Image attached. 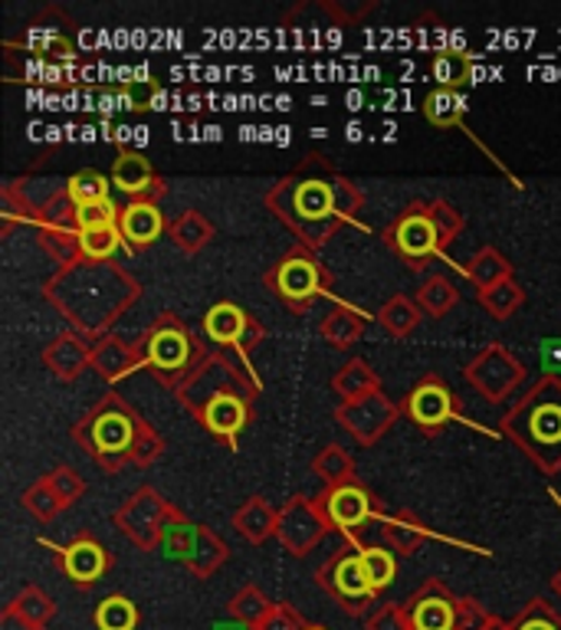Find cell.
Masks as SVG:
<instances>
[{
    "label": "cell",
    "mask_w": 561,
    "mask_h": 630,
    "mask_svg": "<svg viewBox=\"0 0 561 630\" xmlns=\"http://www.w3.org/2000/svg\"><path fill=\"white\" fill-rule=\"evenodd\" d=\"M43 299L70 322V329L102 338L141 299V283L119 263H92L76 257L43 283Z\"/></svg>",
    "instance_id": "obj_1"
},
{
    "label": "cell",
    "mask_w": 561,
    "mask_h": 630,
    "mask_svg": "<svg viewBox=\"0 0 561 630\" xmlns=\"http://www.w3.org/2000/svg\"><path fill=\"white\" fill-rule=\"evenodd\" d=\"M263 203L270 214L296 237V247L319 254L348 227L338 207V171L325 155H306L296 171L283 174Z\"/></svg>",
    "instance_id": "obj_2"
},
{
    "label": "cell",
    "mask_w": 561,
    "mask_h": 630,
    "mask_svg": "<svg viewBox=\"0 0 561 630\" xmlns=\"http://www.w3.org/2000/svg\"><path fill=\"white\" fill-rule=\"evenodd\" d=\"M499 431L545 473H561V378L541 374L502 413Z\"/></svg>",
    "instance_id": "obj_3"
},
{
    "label": "cell",
    "mask_w": 561,
    "mask_h": 630,
    "mask_svg": "<svg viewBox=\"0 0 561 630\" xmlns=\"http://www.w3.org/2000/svg\"><path fill=\"white\" fill-rule=\"evenodd\" d=\"M145 428V417L122 397L102 394L70 431L76 447L89 454L105 473H119L132 464L135 441Z\"/></svg>",
    "instance_id": "obj_4"
},
{
    "label": "cell",
    "mask_w": 561,
    "mask_h": 630,
    "mask_svg": "<svg viewBox=\"0 0 561 630\" xmlns=\"http://www.w3.org/2000/svg\"><path fill=\"white\" fill-rule=\"evenodd\" d=\"M141 368L167 391H174L195 365L204 358L211 345L198 338V332L187 325L177 312H161L138 338H135Z\"/></svg>",
    "instance_id": "obj_5"
},
{
    "label": "cell",
    "mask_w": 561,
    "mask_h": 630,
    "mask_svg": "<svg viewBox=\"0 0 561 630\" xmlns=\"http://www.w3.org/2000/svg\"><path fill=\"white\" fill-rule=\"evenodd\" d=\"M260 391H263L260 378L250 371V365L244 358H237L234 351H224V348H208L204 358L195 365V371L187 374L171 394L187 413L198 417L208 404H214L224 394L260 397Z\"/></svg>",
    "instance_id": "obj_6"
},
{
    "label": "cell",
    "mask_w": 561,
    "mask_h": 630,
    "mask_svg": "<svg viewBox=\"0 0 561 630\" xmlns=\"http://www.w3.org/2000/svg\"><path fill=\"white\" fill-rule=\"evenodd\" d=\"M263 286L296 316H306L322 296L332 293V273L328 267L302 247H292L279 263H273L263 273Z\"/></svg>",
    "instance_id": "obj_7"
},
{
    "label": "cell",
    "mask_w": 561,
    "mask_h": 630,
    "mask_svg": "<svg viewBox=\"0 0 561 630\" xmlns=\"http://www.w3.org/2000/svg\"><path fill=\"white\" fill-rule=\"evenodd\" d=\"M167 512H171V503H167L154 486H138V490L112 512V526H115L138 552H161Z\"/></svg>",
    "instance_id": "obj_8"
},
{
    "label": "cell",
    "mask_w": 561,
    "mask_h": 630,
    "mask_svg": "<svg viewBox=\"0 0 561 630\" xmlns=\"http://www.w3.org/2000/svg\"><path fill=\"white\" fill-rule=\"evenodd\" d=\"M315 503H319L322 516L328 519L332 532L345 535L351 545H361L358 532L382 516V499L374 496L361 480H351V483H341V486H325L315 496Z\"/></svg>",
    "instance_id": "obj_9"
},
{
    "label": "cell",
    "mask_w": 561,
    "mask_h": 630,
    "mask_svg": "<svg viewBox=\"0 0 561 630\" xmlns=\"http://www.w3.org/2000/svg\"><path fill=\"white\" fill-rule=\"evenodd\" d=\"M385 247L398 254L414 273L431 267V260L440 254L437 231L431 221V200H414L401 210L398 221L385 231Z\"/></svg>",
    "instance_id": "obj_10"
},
{
    "label": "cell",
    "mask_w": 561,
    "mask_h": 630,
    "mask_svg": "<svg viewBox=\"0 0 561 630\" xmlns=\"http://www.w3.org/2000/svg\"><path fill=\"white\" fill-rule=\"evenodd\" d=\"M401 413L411 420V424L427 434L437 437L440 431H447L453 420L460 417V397L453 394V387L437 374L427 371L401 400Z\"/></svg>",
    "instance_id": "obj_11"
},
{
    "label": "cell",
    "mask_w": 561,
    "mask_h": 630,
    "mask_svg": "<svg viewBox=\"0 0 561 630\" xmlns=\"http://www.w3.org/2000/svg\"><path fill=\"white\" fill-rule=\"evenodd\" d=\"M204 335L214 348H224V351H234L237 358L250 361L253 351L266 342V329L257 316H250L244 306L224 299V302H214L208 312H204Z\"/></svg>",
    "instance_id": "obj_12"
},
{
    "label": "cell",
    "mask_w": 561,
    "mask_h": 630,
    "mask_svg": "<svg viewBox=\"0 0 561 630\" xmlns=\"http://www.w3.org/2000/svg\"><path fill=\"white\" fill-rule=\"evenodd\" d=\"M463 381L486 400V404H502L522 381H525V365L499 342H489L466 368Z\"/></svg>",
    "instance_id": "obj_13"
},
{
    "label": "cell",
    "mask_w": 561,
    "mask_h": 630,
    "mask_svg": "<svg viewBox=\"0 0 561 630\" xmlns=\"http://www.w3.org/2000/svg\"><path fill=\"white\" fill-rule=\"evenodd\" d=\"M398 417H401V404H395L385 391H374V394H364L358 400H345L335 407V420L361 447L378 444L395 428Z\"/></svg>",
    "instance_id": "obj_14"
},
{
    "label": "cell",
    "mask_w": 561,
    "mask_h": 630,
    "mask_svg": "<svg viewBox=\"0 0 561 630\" xmlns=\"http://www.w3.org/2000/svg\"><path fill=\"white\" fill-rule=\"evenodd\" d=\"M361 545H341L338 552H332L328 555V561L319 568V584L335 597V601H341V607L345 610H351V614H358L371 597H374V588H371V581H367V575H364V565H361V552H358Z\"/></svg>",
    "instance_id": "obj_15"
},
{
    "label": "cell",
    "mask_w": 561,
    "mask_h": 630,
    "mask_svg": "<svg viewBox=\"0 0 561 630\" xmlns=\"http://www.w3.org/2000/svg\"><path fill=\"white\" fill-rule=\"evenodd\" d=\"M332 532L328 519L322 516L319 503L309 496H289L279 506V526H276V539L279 545L292 555V558H306L325 535Z\"/></svg>",
    "instance_id": "obj_16"
},
{
    "label": "cell",
    "mask_w": 561,
    "mask_h": 630,
    "mask_svg": "<svg viewBox=\"0 0 561 630\" xmlns=\"http://www.w3.org/2000/svg\"><path fill=\"white\" fill-rule=\"evenodd\" d=\"M253 404H257L253 394H224L214 404H208L195 420L211 437H217L227 450L237 454L240 434L250 428V420H253Z\"/></svg>",
    "instance_id": "obj_17"
},
{
    "label": "cell",
    "mask_w": 561,
    "mask_h": 630,
    "mask_svg": "<svg viewBox=\"0 0 561 630\" xmlns=\"http://www.w3.org/2000/svg\"><path fill=\"white\" fill-rule=\"evenodd\" d=\"M404 610H408L411 630H457L460 597L444 581L431 578L408 597Z\"/></svg>",
    "instance_id": "obj_18"
},
{
    "label": "cell",
    "mask_w": 561,
    "mask_h": 630,
    "mask_svg": "<svg viewBox=\"0 0 561 630\" xmlns=\"http://www.w3.org/2000/svg\"><path fill=\"white\" fill-rule=\"evenodd\" d=\"M57 552H60L63 575H66L76 588H83V591H89V588H92L99 578H105V571L112 568L109 548H105L92 532L76 535L70 545H63V548H57Z\"/></svg>",
    "instance_id": "obj_19"
},
{
    "label": "cell",
    "mask_w": 561,
    "mask_h": 630,
    "mask_svg": "<svg viewBox=\"0 0 561 630\" xmlns=\"http://www.w3.org/2000/svg\"><path fill=\"white\" fill-rule=\"evenodd\" d=\"M112 187H119L122 194H128L132 200H161L167 194V184L164 177L151 168V161L141 155V151H128L122 148L119 158L112 161Z\"/></svg>",
    "instance_id": "obj_20"
},
{
    "label": "cell",
    "mask_w": 561,
    "mask_h": 630,
    "mask_svg": "<svg viewBox=\"0 0 561 630\" xmlns=\"http://www.w3.org/2000/svg\"><path fill=\"white\" fill-rule=\"evenodd\" d=\"M167 218L161 203L154 200H128L122 207V218H119V231H122V240H125V250L128 254H138V250H148L151 244H158V237L167 234Z\"/></svg>",
    "instance_id": "obj_21"
},
{
    "label": "cell",
    "mask_w": 561,
    "mask_h": 630,
    "mask_svg": "<svg viewBox=\"0 0 561 630\" xmlns=\"http://www.w3.org/2000/svg\"><path fill=\"white\" fill-rule=\"evenodd\" d=\"M92 348H96V338H89L76 329H66V332L53 335V342H47L43 365L53 378L76 381L86 368H92Z\"/></svg>",
    "instance_id": "obj_22"
},
{
    "label": "cell",
    "mask_w": 561,
    "mask_h": 630,
    "mask_svg": "<svg viewBox=\"0 0 561 630\" xmlns=\"http://www.w3.org/2000/svg\"><path fill=\"white\" fill-rule=\"evenodd\" d=\"M92 371H96L105 384H115V381L128 378L132 371H141V358H138L135 342H128V338H122V335H115V332L96 338Z\"/></svg>",
    "instance_id": "obj_23"
},
{
    "label": "cell",
    "mask_w": 561,
    "mask_h": 630,
    "mask_svg": "<svg viewBox=\"0 0 561 630\" xmlns=\"http://www.w3.org/2000/svg\"><path fill=\"white\" fill-rule=\"evenodd\" d=\"M434 532L414 509H398L382 522V545L391 548L395 555H414Z\"/></svg>",
    "instance_id": "obj_24"
},
{
    "label": "cell",
    "mask_w": 561,
    "mask_h": 630,
    "mask_svg": "<svg viewBox=\"0 0 561 630\" xmlns=\"http://www.w3.org/2000/svg\"><path fill=\"white\" fill-rule=\"evenodd\" d=\"M198 535H201V522L187 519L174 503L167 512V526H164V539H161V555L180 565H191L195 552H198Z\"/></svg>",
    "instance_id": "obj_25"
},
{
    "label": "cell",
    "mask_w": 561,
    "mask_h": 630,
    "mask_svg": "<svg viewBox=\"0 0 561 630\" xmlns=\"http://www.w3.org/2000/svg\"><path fill=\"white\" fill-rule=\"evenodd\" d=\"M279 526V509H273L263 496H250L237 512H234V529L250 542V545H263L266 539L276 535Z\"/></svg>",
    "instance_id": "obj_26"
},
{
    "label": "cell",
    "mask_w": 561,
    "mask_h": 630,
    "mask_svg": "<svg viewBox=\"0 0 561 630\" xmlns=\"http://www.w3.org/2000/svg\"><path fill=\"white\" fill-rule=\"evenodd\" d=\"M167 237L171 244L187 254V257H195L201 254L214 237H217V227L201 214V210H184V214H177L171 224H167Z\"/></svg>",
    "instance_id": "obj_27"
},
{
    "label": "cell",
    "mask_w": 561,
    "mask_h": 630,
    "mask_svg": "<svg viewBox=\"0 0 561 630\" xmlns=\"http://www.w3.org/2000/svg\"><path fill=\"white\" fill-rule=\"evenodd\" d=\"M332 391L345 400H358L364 394L382 391V378L374 371L364 358H348L335 374H332Z\"/></svg>",
    "instance_id": "obj_28"
},
{
    "label": "cell",
    "mask_w": 561,
    "mask_h": 630,
    "mask_svg": "<svg viewBox=\"0 0 561 630\" xmlns=\"http://www.w3.org/2000/svg\"><path fill=\"white\" fill-rule=\"evenodd\" d=\"M319 335H322V342H325L328 348L348 351V348H351L354 342H361V335H364V316L354 312L351 306H335V309L322 319Z\"/></svg>",
    "instance_id": "obj_29"
},
{
    "label": "cell",
    "mask_w": 561,
    "mask_h": 630,
    "mask_svg": "<svg viewBox=\"0 0 561 630\" xmlns=\"http://www.w3.org/2000/svg\"><path fill=\"white\" fill-rule=\"evenodd\" d=\"M466 280L476 286V293H486V289L512 280V263H509V257H506L502 250H496V247H479V250L473 254L470 267H466Z\"/></svg>",
    "instance_id": "obj_30"
},
{
    "label": "cell",
    "mask_w": 561,
    "mask_h": 630,
    "mask_svg": "<svg viewBox=\"0 0 561 630\" xmlns=\"http://www.w3.org/2000/svg\"><path fill=\"white\" fill-rule=\"evenodd\" d=\"M414 302L421 306V312L427 319H444L457 309L460 302V289L453 286V280L447 273H434L421 283V289L414 293Z\"/></svg>",
    "instance_id": "obj_31"
},
{
    "label": "cell",
    "mask_w": 561,
    "mask_h": 630,
    "mask_svg": "<svg viewBox=\"0 0 561 630\" xmlns=\"http://www.w3.org/2000/svg\"><path fill=\"white\" fill-rule=\"evenodd\" d=\"M424 119L431 122V125H437V128H460V132H466V125H463V112H466V99H463V92H450V89H434V92H427V99H424ZM470 135V132H466ZM473 138V135H470Z\"/></svg>",
    "instance_id": "obj_32"
},
{
    "label": "cell",
    "mask_w": 561,
    "mask_h": 630,
    "mask_svg": "<svg viewBox=\"0 0 561 630\" xmlns=\"http://www.w3.org/2000/svg\"><path fill=\"white\" fill-rule=\"evenodd\" d=\"M421 306L411 296H391L382 309H378V322L391 338H408L414 335V329L421 325Z\"/></svg>",
    "instance_id": "obj_33"
},
{
    "label": "cell",
    "mask_w": 561,
    "mask_h": 630,
    "mask_svg": "<svg viewBox=\"0 0 561 630\" xmlns=\"http://www.w3.org/2000/svg\"><path fill=\"white\" fill-rule=\"evenodd\" d=\"M312 473H315L325 486H341V483L358 480L354 460H351V454H348L341 444H325V447L315 454V460H312Z\"/></svg>",
    "instance_id": "obj_34"
},
{
    "label": "cell",
    "mask_w": 561,
    "mask_h": 630,
    "mask_svg": "<svg viewBox=\"0 0 561 630\" xmlns=\"http://www.w3.org/2000/svg\"><path fill=\"white\" fill-rule=\"evenodd\" d=\"M230 548L227 542L211 529V526H201V535H198V552L191 558V565H187V571H191L195 578H211L224 561H227Z\"/></svg>",
    "instance_id": "obj_35"
},
{
    "label": "cell",
    "mask_w": 561,
    "mask_h": 630,
    "mask_svg": "<svg viewBox=\"0 0 561 630\" xmlns=\"http://www.w3.org/2000/svg\"><path fill=\"white\" fill-rule=\"evenodd\" d=\"M431 70H434V79L440 83V89H450V92H463L473 79V60L463 50H444Z\"/></svg>",
    "instance_id": "obj_36"
},
{
    "label": "cell",
    "mask_w": 561,
    "mask_h": 630,
    "mask_svg": "<svg viewBox=\"0 0 561 630\" xmlns=\"http://www.w3.org/2000/svg\"><path fill=\"white\" fill-rule=\"evenodd\" d=\"M361 565H364V575L374 588V594L385 591L395 578H398V555L385 545H361Z\"/></svg>",
    "instance_id": "obj_37"
},
{
    "label": "cell",
    "mask_w": 561,
    "mask_h": 630,
    "mask_svg": "<svg viewBox=\"0 0 561 630\" xmlns=\"http://www.w3.org/2000/svg\"><path fill=\"white\" fill-rule=\"evenodd\" d=\"M479 306H483L496 322H509V319L525 306V289H522V286L515 283V276H512V280H506V283L479 293Z\"/></svg>",
    "instance_id": "obj_38"
},
{
    "label": "cell",
    "mask_w": 561,
    "mask_h": 630,
    "mask_svg": "<svg viewBox=\"0 0 561 630\" xmlns=\"http://www.w3.org/2000/svg\"><path fill=\"white\" fill-rule=\"evenodd\" d=\"M119 247H125L119 224L109 227H92V231H79V257L92 260V263H105L119 254Z\"/></svg>",
    "instance_id": "obj_39"
},
{
    "label": "cell",
    "mask_w": 561,
    "mask_h": 630,
    "mask_svg": "<svg viewBox=\"0 0 561 630\" xmlns=\"http://www.w3.org/2000/svg\"><path fill=\"white\" fill-rule=\"evenodd\" d=\"M227 610H230L234 620H240V623H247L250 630H257V627L266 620V614L273 610V601H270L257 584H247V588H240V591L230 597Z\"/></svg>",
    "instance_id": "obj_40"
},
{
    "label": "cell",
    "mask_w": 561,
    "mask_h": 630,
    "mask_svg": "<svg viewBox=\"0 0 561 630\" xmlns=\"http://www.w3.org/2000/svg\"><path fill=\"white\" fill-rule=\"evenodd\" d=\"M431 221H434V231H437V247H440V254H447L466 227L460 207L450 203L447 197H434L431 200Z\"/></svg>",
    "instance_id": "obj_41"
},
{
    "label": "cell",
    "mask_w": 561,
    "mask_h": 630,
    "mask_svg": "<svg viewBox=\"0 0 561 630\" xmlns=\"http://www.w3.org/2000/svg\"><path fill=\"white\" fill-rule=\"evenodd\" d=\"M66 190H70L76 207L96 203V200H109L112 197V177H105L102 171L86 168V171H76V174L66 177Z\"/></svg>",
    "instance_id": "obj_42"
},
{
    "label": "cell",
    "mask_w": 561,
    "mask_h": 630,
    "mask_svg": "<svg viewBox=\"0 0 561 630\" xmlns=\"http://www.w3.org/2000/svg\"><path fill=\"white\" fill-rule=\"evenodd\" d=\"M96 627L99 630H135L138 627V607L125 594H112V597L99 601Z\"/></svg>",
    "instance_id": "obj_43"
},
{
    "label": "cell",
    "mask_w": 561,
    "mask_h": 630,
    "mask_svg": "<svg viewBox=\"0 0 561 630\" xmlns=\"http://www.w3.org/2000/svg\"><path fill=\"white\" fill-rule=\"evenodd\" d=\"M8 607H11L17 617L30 620V623H37V627H47V620L57 614V604H53V601L47 597V591L37 588V584H27Z\"/></svg>",
    "instance_id": "obj_44"
},
{
    "label": "cell",
    "mask_w": 561,
    "mask_h": 630,
    "mask_svg": "<svg viewBox=\"0 0 561 630\" xmlns=\"http://www.w3.org/2000/svg\"><path fill=\"white\" fill-rule=\"evenodd\" d=\"M43 480L50 483V490L57 493V499H60V506L63 509H70V506H76L83 496H86V480L70 467V464H60V467H53L50 473H43Z\"/></svg>",
    "instance_id": "obj_45"
},
{
    "label": "cell",
    "mask_w": 561,
    "mask_h": 630,
    "mask_svg": "<svg viewBox=\"0 0 561 630\" xmlns=\"http://www.w3.org/2000/svg\"><path fill=\"white\" fill-rule=\"evenodd\" d=\"M21 506L37 519V522H53L60 512H63V506H60V499H57V493L50 490V483L40 477L34 486H27L24 490V496H21Z\"/></svg>",
    "instance_id": "obj_46"
},
{
    "label": "cell",
    "mask_w": 561,
    "mask_h": 630,
    "mask_svg": "<svg viewBox=\"0 0 561 630\" xmlns=\"http://www.w3.org/2000/svg\"><path fill=\"white\" fill-rule=\"evenodd\" d=\"M512 630H561V614L551 610L548 601L541 597H532L512 620H509Z\"/></svg>",
    "instance_id": "obj_47"
},
{
    "label": "cell",
    "mask_w": 561,
    "mask_h": 630,
    "mask_svg": "<svg viewBox=\"0 0 561 630\" xmlns=\"http://www.w3.org/2000/svg\"><path fill=\"white\" fill-rule=\"evenodd\" d=\"M122 218V207L109 197V200H96V203H83L76 207V224L79 231H92V227H109L119 224Z\"/></svg>",
    "instance_id": "obj_48"
},
{
    "label": "cell",
    "mask_w": 561,
    "mask_h": 630,
    "mask_svg": "<svg viewBox=\"0 0 561 630\" xmlns=\"http://www.w3.org/2000/svg\"><path fill=\"white\" fill-rule=\"evenodd\" d=\"M161 454H164V437L145 420V428H141V434H138V441H135V450H132V467H141V470H145V467L158 464Z\"/></svg>",
    "instance_id": "obj_49"
},
{
    "label": "cell",
    "mask_w": 561,
    "mask_h": 630,
    "mask_svg": "<svg viewBox=\"0 0 561 630\" xmlns=\"http://www.w3.org/2000/svg\"><path fill=\"white\" fill-rule=\"evenodd\" d=\"M367 630H411L404 604H385L367 617Z\"/></svg>",
    "instance_id": "obj_50"
},
{
    "label": "cell",
    "mask_w": 561,
    "mask_h": 630,
    "mask_svg": "<svg viewBox=\"0 0 561 630\" xmlns=\"http://www.w3.org/2000/svg\"><path fill=\"white\" fill-rule=\"evenodd\" d=\"M493 620V614L473 601V597H460V610H457V630H486Z\"/></svg>",
    "instance_id": "obj_51"
},
{
    "label": "cell",
    "mask_w": 561,
    "mask_h": 630,
    "mask_svg": "<svg viewBox=\"0 0 561 630\" xmlns=\"http://www.w3.org/2000/svg\"><path fill=\"white\" fill-rule=\"evenodd\" d=\"M309 623L302 620V614L289 604H273V610L266 614V620L257 630H306Z\"/></svg>",
    "instance_id": "obj_52"
},
{
    "label": "cell",
    "mask_w": 561,
    "mask_h": 630,
    "mask_svg": "<svg viewBox=\"0 0 561 630\" xmlns=\"http://www.w3.org/2000/svg\"><path fill=\"white\" fill-rule=\"evenodd\" d=\"M151 99H154V83H132L128 89H122V106L128 112L151 109Z\"/></svg>",
    "instance_id": "obj_53"
},
{
    "label": "cell",
    "mask_w": 561,
    "mask_h": 630,
    "mask_svg": "<svg viewBox=\"0 0 561 630\" xmlns=\"http://www.w3.org/2000/svg\"><path fill=\"white\" fill-rule=\"evenodd\" d=\"M541 365H545V374H554V378H561V338H548L545 345H541Z\"/></svg>",
    "instance_id": "obj_54"
},
{
    "label": "cell",
    "mask_w": 561,
    "mask_h": 630,
    "mask_svg": "<svg viewBox=\"0 0 561 630\" xmlns=\"http://www.w3.org/2000/svg\"><path fill=\"white\" fill-rule=\"evenodd\" d=\"M0 630H43V627H37V623L17 617L11 607H4V614H0Z\"/></svg>",
    "instance_id": "obj_55"
},
{
    "label": "cell",
    "mask_w": 561,
    "mask_h": 630,
    "mask_svg": "<svg viewBox=\"0 0 561 630\" xmlns=\"http://www.w3.org/2000/svg\"><path fill=\"white\" fill-rule=\"evenodd\" d=\"M214 630H250L247 623H240V620H230V623H217Z\"/></svg>",
    "instance_id": "obj_56"
},
{
    "label": "cell",
    "mask_w": 561,
    "mask_h": 630,
    "mask_svg": "<svg viewBox=\"0 0 561 630\" xmlns=\"http://www.w3.org/2000/svg\"><path fill=\"white\" fill-rule=\"evenodd\" d=\"M486 630H512V627H509V623H506V620H499V617H493V620H489V627H486Z\"/></svg>",
    "instance_id": "obj_57"
},
{
    "label": "cell",
    "mask_w": 561,
    "mask_h": 630,
    "mask_svg": "<svg viewBox=\"0 0 561 630\" xmlns=\"http://www.w3.org/2000/svg\"><path fill=\"white\" fill-rule=\"evenodd\" d=\"M551 588H554V594L561 597V568L554 571V578H551Z\"/></svg>",
    "instance_id": "obj_58"
},
{
    "label": "cell",
    "mask_w": 561,
    "mask_h": 630,
    "mask_svg": "<svg viewBox=\"0 0 561 630\" xmlns=\"http://www.w3.org/2000/svg\"><path fill=\"white\" fill-rule=\"evenodd\" d=\"M306 630H325V627H312V623H309V627H306Z\"/></svg>",
    "instance_id": "obj_59"
}]
</instances>
